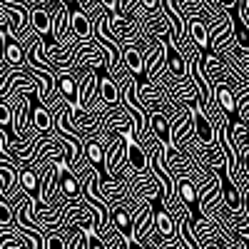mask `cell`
Returning <instances> with one entry per match:
<instances>
[{
  "label": "cell",
  "instance_id": "277c9868",
  "mask_svg": "<svg viewBox=\"0 0 249 249\" xmlns=\"http://www.w3.org/2000/svg\"><path fill=\"white\" fill-rule=\"evenodd\" d=\"M57 190L65 199H77L80 197V177L62 160L57 162Z\"/></svg>",
  "mask_w": 249,
  "mask_h": 249
},
{
  "label": "cell",
  "instance_id": "5b68a950",
  "mask_svg": "<svg viewBox=\"0 0 249 249\" xmlns=\"http://www.w3.org/2000/svg\"><path fill=\"white\" fill-rule=\"evenodd\" d=\"M184 35L199 48V53H210V30H207V25L199 18L184 20Z\"/></svg>",
  "mask_w": 249,
  "mask_h": 249
},
{
  "label": "cell",
  "instance_id": "2e32d148",
  "mask_svg": "<svg viewBox=\"0 0 249 249\" xmlns=\"http://www.w3.org/2000/svg\"><path fill=\"white\" fill-rule=\"evenodd\" d=\"M18 187H20L25 195L35 197V192H37V172H35L33 167L18 170Z\"/></svg>",
  "mask_w": 249,
  "mask_h": 249
},
{
  "label": "cell",
  "instance_id": "e0dca14e",
  "mask_svg": "<svg viewBox=\"0 0 249 249\" xmlns=\"http://www.w3.org/2000/svg\"><path fill=\"white\" fill-rule=\"evenodd\" d=\"M13 219H15V210L8 204L5 197H0V227H13Z\"/></svg>",
  "mask_w": 249,
  "mask_h": 249
},
{
  "label": "cell",
  "instance_id": "9c48e42d",
  "mask_svg": "<svg viewBox=\"0 0 249 249\" xmlns=\"http://www.w3.org/2000/svg\"><path fill=\"white\" fill-rule=\"evenodd\" d=\"M30 122H33V127L37 132H43V135L45 132H53V127H55V112H50L48 107H43L33 97V117H30Z\"/></svg>",
  "mask_w": 249,
  "mask_h": 249
},
{
  "label": "cell",
  "instance_id": "7c38bea8",
  "mask_svg": "<svg viewBox=\"0 0 249 249\" xmlns=\"http://www.w3.org/2000/svg\"><path fill=\"white\" fill-rule=\"evenodd\" d=\"M82 162L92 164L97 172L102 167V144L95 140V135H88L85 140H82Z\"/></svg>",
  "mask_w": 249,
  "mask_h": 249
},
{
  "label": "cell",
  "instance_id": "3957f363",
  "mask_svg": "<svg viewBox=\"0 0 249 249\" xmlns=\"http://www.w3.org/2000/svg\"><path fill=\"white\" fill-rule=\"evenodd\" d=\"M25 48L23 43L10 35V30H3V65L5 68H23L25 65Z\"/></svg>",
  "mask_w": 249,
  "mask_h": 249
},
{
  "label": "cell",
  "instance_id": "8fae6325",
  "mask_svg": "<svg viewBox=\"0 0 249 249\" xmlns=\"http://www.w3.org/2000/svg\"><path fill=\"white\" fill-rule=\"evenodd\" d=\"M28 25L40 35V37H48L50 40V13L43 8V5H35L30 8V15H28Z\"/></svg>",
  "mask_w": 249,
  "mask_h": 249
},
{
  "label": "cell",
  "instance_id": "30bf717a",
  "mask_svg": "<svg viewBox=\"0 0 249 249\" xmlns=\"http://www.w3.org/2000/svg\"><path fill=\"white\" fill-rule=\"evenodd\" d=\"M147 127L155 132V137H157L160 142H170V140H172L167 115H164L162 110H150V112H147Z\"/></svg>",
  "mask_w": 249,
  "mask_h": 249
},
{
  "label": "cell",
  "instance_id": "7a4b0ae2",
  "mask_svg": "<svg viewBox=\"0 0 249 249\" xmlns=\"http://www.w3.org/2000/svg\"><path fill=\"white\" fill-rule=\"evenodd\" d=\"M120 70H127L137 80H144V55L137 45L120 48Z\"/></svg>",
  "mask_w": 249,
  "mask_h": 249
},
{
  "label": "cell",
  "instance_id": "4fadbf2b",
  "mask_svg": "<svg viewBox=\"0 0 249 249\" xmlns=\"http://www.w3.org/2000/svg\"><path fill=\"white\" fill-rule=\"evenodd\" d=\"M175 192H177L179 202L187 204V207H192V212H195V204H197V187H195L190 179L177 177V182H175Z\"/></svg>",
  "mask_w": 249,
  "mask_h": 249
},
{
  "label": "cell",
  "instance_id": "d6986e66",
  "mask_svg": "<svg viewBox=\"0 0 249 249\" xmlns=\"http://www.w3.org/2000/svg\"><path fill=\"white\" fill-rule=\"evenodd\" d=\"M85 244H88V249H107L105 242H102L95 232H85Z\"/></svg>",
  "mask_w": 249,
  "mask_h": 249
},
{
  "label": "cell",
  "instance_id": "ffe728a7",
  "mask_svg": "<svg viewBox=\"0 0 249 249\" xmlns=\"http://www.w3.org/2000/svg\"><path fill=\"white\" fill-rule=\"evenodd\" d=\"M137 3L147 10V13H157V10H160V0H137Z\"/></svg>",
  "mask_w": 249,
  "mask_h": 249
},
{
  "label": "cell",
  "instance_id": "7402d4cb",
  "mask_svg": "<svg viewBox=\"0 0 249 249\" xmlns=\"http://www.w3.org/2000/svg\"><path fill=\"white\" fill-rule=\"evenodd\" d=\"M199 249H219V247H214V244H199Z\"/></svg>",
  "mask_w": 249,
  "mask_h": 249
},
{
  "label": "cell",
  "instance_id": "8992f818",
  "mask_svg": "<svg viewBox=\"0 0 249 249\" xmlns=\"http://www.w3.org/2000/svg\"><path fill=\"white\" fill-rule=\"evenodd\" d=\"M70 30L77 40H88L92 33V18L85 10H80L75 3L70 5Z\"/></svg>",
  "mask_w": 249,
  "mask_h": 249
},
{
  "label": "cell",
  "instance_id": "ac0fdd59",
  "mask_svg": "<svg viewBox=\"0 0 249 249\" xmlns=\"http://www.w3.org/2000/svg\"><path fill=\"white\" fill-rule=\"evenodd\" d=\"M43 249H65V237L60 232H45Z\"/></svg>",
  "mask_w": 249,
  "mask_h": 249
},
{
  "label": "cell",
  "instance_id": "44dd1931",
  "mask_svg": "<svg viewBox=\"0 0 249 249\" xmlns=\"http://www.w3.org/2000/svg\"><path fill=\"white\" fill-rule=\"evenodd\" d=\"M97 3L105 8V10H112V5H115V0H97Z\"/></svg>",
  "mask_w": 249,
  "mask_h": 249
},
{
  "label": "cell",
  "instance_id": "5bb4252c",
  "mask_svg": "<svg viewBox=\"0 0 249 249\" xmlns=\"http://www.w3.org/2000/svg\"><path fill=\"white\" fill-rule=\"evenodd\" d=\"M110 222H112V227L122 234V237H132V219H130V212H124V210H120V207H112L110 210Z\"/></svg>",
  "mask_w": 249,
  "mask_h": 249
},
{
  "label": "cell",
  "instance_id": "52a82bcc",
  "mask_svg": "<svg viewBox=\"0 0 249 249\" xmlns=\"http://www.w3.org/2000/svg\"><path fill=\"white\" fill-rule=\"evenodd\" d=\"M55 88L60 92V97L75 105V95H77V75L70 72V70H57L55 75Z\"/></svg>",
  "mask_w": 249,
  "mask_h": 249
},
{
  "label": "cell",
  "instance_id": "9a60e30c",
  "mask_svg": "<svg viewBox=\"0 0 249 249\" xmlns=\"http://www.w3.org/2000/svg\"><path fill=\"white\" fill-rule=\"evenodd\" d=\"M155 232L160 237H172L175 234V217L170 212H164L162 207H155Z\"/></svg>",
  "mask_w": 249,
  "mask_h": 249
},
{
  "label": "cell",
  "instance_id": "ba28073f",
  "mask_svg": "<svg viewBox=\"0 0 249 249\" xmlns=\"http://www.w3.org/2000/svg\"><path fill=\"white\" fill-rule=\"evenodd\" d=\"M100 72H102V70H100ZM97 95H100V100L105 102L107 107L120 105V88H117V82H115L110 75H105V72L100 75V82H97Z\"/></svg>",
  "mask_w": 249,
  "mask_h": 249
},
{
  "label": "cell",
  "instance_id": "6da1fadb",
  "mask_svg": "<svg viewBox=\"0 0 249 249\" xmlns=\"http://www.w3.org/2000/svg\"><path fill=\"white\" fill-rule=\"evenodd\" d=\"M97 82H100V70L85 68L77 75V95H75V105L85 112H92V102L100 97L97 95Z\"/></svg>",
  "mask_w": 249,
  "mask_h": 249
}]
</instances>
